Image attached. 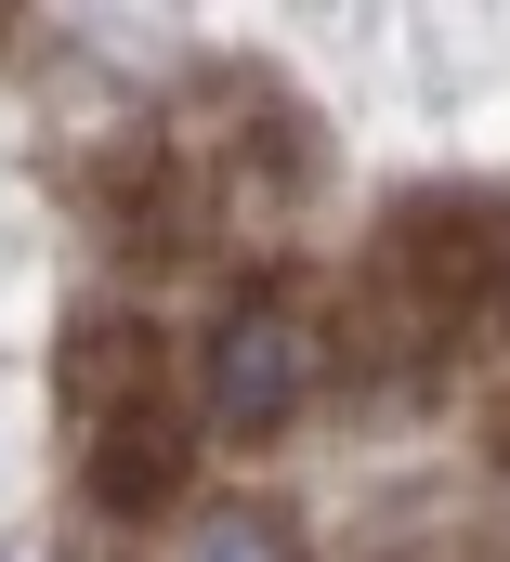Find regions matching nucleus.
<instances>
[{"label":"nucleus","mask_w":510,"mask_h":562,"mask_svg":"<svg viewBox=\"0 0 510 562\" xmlns=\"http://www.w3.org/2000/svg\"><path fill=\"white\" fill-rule=\"evenodd\" d=\"M354 353H367V380H432V367L510 353V196H485V183L392 196L367 236V288H354Z\"/></svg>","instance_id":"1"},{"label":"nucleus","mask_w":510,"mask_h":562,"mask_svg":"<svg viewBox=\"0 0 510 562\" xmlns=\"http://www.w3.org/2000/svg\"><path fill=\"white\" fill-rule=\"evenodd\" d=\"M66 431H79V484L106 524H157L184 497V367L144 314L66 327Z\"/></svg>","instance_id":"2"},{"label":"nucleus","mask_w":510,"mask_h":562,"mask_svg":"<svg viewBox=\"0 0 510 562\" xmlns=\"http://www.w3.org/2000/svg\"><path fill=\"white\" fill-rule=\"evenodd\" d=\"M314 380H328V327H314L275 276H250L223 314H210V353H197V419L223 431V445H275V431L314 406Z\"/></svg>","instance_id":"3"},{"label":"nucleus","mask_w":510,"mask_h":562,"mask_svg":"<svg viewBox=\"0 0 510 562\" xmlns=\"http://www.w3.org/2000/svg\"><path fill=\"white\" fill-rule=\"evenodd\" d=\"M170 562H301V524H288L275 497H210Z\"/></svg>","instance_id":"4"},{"label":"nucleus","mask_w":510,"mask_h":562,"mask_svg":"<svg viewBox=\"0 0 510 562\" xmlns=\"http://www.w3.org/2000/svg\"><path fill=\"white\" fill-rule=\"evenodd\" d=\"M0 26H13V13H0Z\"/></svg>","instance_id":"5"}]
</instances>
